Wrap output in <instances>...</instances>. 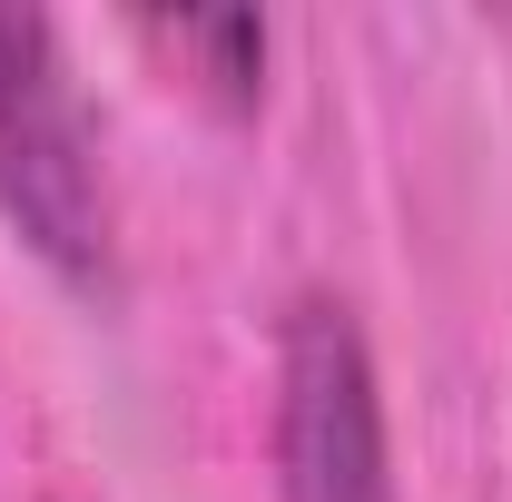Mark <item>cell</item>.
<instances>
[{"mask_svg":"<svg viewBox=\"0 0 512 502\" xmlns=\"http://www.w3.org/2000/svg\"><path fill=\"white\" fill-rule=\"evenodd\" d=\"M0 227L60 276L69 296H119V188L99 158L89 99L40 10L0 0Z\"/></svg>","mask_w":512,"mask_h":502,"instance_id":"cell-1","label":"cell"},{"mask_svg":"<svg viewBox=\"0 0 512 502\" xmlns=\"http://www.w3.org/2000/svg\"><path fill=\"white\" fill-rule=\"evenodd\" d=\"M276 502H404L394 493V434H384V375L345 296H296L276 315Z\"/></svg>","mask_w":512,"mask_h":502,"instance_id":"cell-2","label":"cell"},{"mask_svg":"<svg viewBox=\"0 0 512 502\" xmlns=\"http://www.w3.org/2000/svg\"><path fill=\"white\" fill-rule=\"evenodd\" d=\"M128 30H138V50H158L178 69L207 109H256V89H266V20L256 10H148Z\"/></svg>","mask_w":512,"mask_h":502,"instance_id":"cell-3","label":"cell"}]
</instances>
